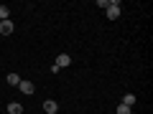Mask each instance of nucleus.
<instances>
[{"label": "nucleus", "instance_id": "4", "mask_svg": "<svg viewBox=\"0 0 153 114\" xmlns=\"http://www.w3.org/2000/svg\"><path fill=\"white\" fill-rule=\"evenodd\" d=\"M44 109H46V114H56V112H59V104H56L54 99H46V102H44Z\"/></svg>", "mask_w": 153, "mask_h": 114}, {"label": "nucleus", "instance_id": "5", "mask_svg": "<svg viewBox=\"0 0 153 114\" xmlns=\"http://www.w3.org/2000/svg\"><path fill=\"white\" fill-rule=\"evenodd\" d=\"M18 89H21L23 94H33V91H36V86H33L31 81H26V79H21V84H18Z\"/></svg>", "mask_w": 153, "mask_h": 114}, {"label": "nucleus", "instance_id": "6", "mask_svg": "<svg viewBox=\"0 0 153 114\" xmlns=\"http://www.w3.org/2000/svg\"><path fill=\"white\" fill-rule=\"evenodd\" d=\"M21 112H23V107H21L18 102H10V104H8V114H21Z\"/></svg>", "mask_w": 153, "mask_h": 114}, {"label": "nucleus", "instance_id": "3", "mask_svg": "<svg viewBox=\"0 0 153 114\" xmlns=\"http://www.w3.org/2000/svg\"><path fill=\"white\" fill-rule=\"evenodd\" d=\"M13 31H16V26H13L10 20H0V33H3V36H10Z\"/></svg>", "mask_w": 153, "mask_h": 114}, {"label": "nucleus", "instance_id": "8", "mask_svg": "<svg viewBox=\"0 0 153 114\" xmlns=\"http://www.w3.org/2000/svg\"><path fill=\"white\" fill-rule=\"evenodd\" d=\"M0 20H10V8L0 5Z\"/></svg>", "mask_w": 153, "mask_h": 114}, {"label": "nucleus", "instance_id": "2", "mask_svg": "<svg viewBox=\"0 0 153 114\" xmlns=\"http://www.w3.org/2000/svg\"><path fill=\"white\" fill-rule=\"evenodd\" d=\"M69 64H71V58H69V56H66V53H59V56H56V64H54V66L61 71V69H66Z\"/></svg>", "mask_w": 153, "mask_h": 114}, {"label": "nucleus", "instance_id": "10", "mask_svg": "<svg viewBox=\"0 0 153 114\" xmlns=\"http://www.w3.org/2000/svg\"><path fill=\"white\" fill-rule=\"evenodd\" d=\"M117 114H133V109L125 107V104H117Z\"/></svg>", "mask_w": 153, "mask_h": 114}, {"label": "nucleus", "instance_id": "9", "mask_svg": "<svg viewBox=\"0 0 153 114\" xmlns=\"http://www.w3.org/2000/svg\"><path fill=\"white\" fill-rule=\"evenodd\" d=\"M8 84H10V86H18V84H21V76L18 74H8Z\"/></svg>", "mask_w": 153, "mask_h": 114}, {"label": "nucleus", "instance_id": "1", "mask_svg": "<svg viewBox=\"0 0 153 114\" xmlns=\"http://www.w3.org/2000/svg\"><path fill=\"white\" fill-rule=\"evenodd\" d=\"M105 10H107L110 20H117V18H120V3H117V0H110L107 5H105Z\"/></svg>", "mask_w": 153, "mask_h": 114}, {"label": "nucleus", "instance_id": "7", "mask_svg": "<svg viewBox=\"0 0 153 114\" xmlns=\"http://www.w3.org/2000/svg\"><path fill=\"white\" fill-rule=\"evenodd\" d=\"M135 99H138L135 94H125V96H123V102H120V104H125V107H133V104H135Z\"/></svg>", "mask_w": 153, "mask_h": 114}]
</instances>
